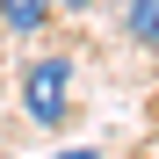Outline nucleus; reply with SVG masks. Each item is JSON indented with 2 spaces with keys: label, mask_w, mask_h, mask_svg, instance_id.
Masks as SVG:
<instances>
[{
  "label": "nucleus",
  "mask_w": 159,
  "mask_h": 159,
  "mask_svg": "<svg viewBox=\"0 0 159 159\" xmlns=\"http://www.w3.org/2000/svg\"><path fill=\"white\" fill-rule=\"evenodd\" d=\"M22 109H29V123H65L72 109V58L65 51H43V58H29V72H22Z\"/></svg>",
  "instance_id": "obj_1"
},
{
  "label": "nucleus",
  "mask_w": 159,
  "mask_h": 159,
  "mask_svg": "<svg viewBox=\"0 0 159 159\" xmlns=\"http://www.w3.org/2000/svg\"><path fill=\"white\" fill-rule=\"evenodd\" d=\"M51 15H58L51 0H0V29H7V36H43Z\"/></svg>",
  "instance_id": "obj_2"
},
{
  "label": "nucleus",
  "mask_w": 159,
  "mask_h": 159,
  "mask_svg": "<svg viewBox=\"0 0 159 159\" xmlns=\"http://www.w3.org/2000/svg\"><path fill=\"white\" fill-rule=\"evenodd\" d=\"M123 29H130V43L159 51V0H130V7H123Z\"/></svg>",
  "instance_id": "obj_3"
},
{
  "label": "nucleus",
  "mask_w": 159,
  "mask_h": 159,
  "mask_svg": "<svg viewBox=\"0 0 159 159\" xmlns=\"http://www.w3.org/2000/svg\"><path fill=\"white\" fill-rule=\"evenodd\" d=\"M51 7H58V15H87L94 0H51Z\"/></svg>",
  "instance_id": "obj_4"
},
{
  "label": "nucleus",
  "mask_w": 159,
  "mask_h": 159,
  "mask_svg": "<svg viewBox=\"0 0 159 159\" xmlns=\"http://www.w3.org/2000/svg\"><path fill=\"white\" fill-rule=\"evenodd\" d=\"M58 159H94V152H80V145H72V152H58Z\"/></svg>",
  "instance_id": "obj_5"
}]
</instances>
